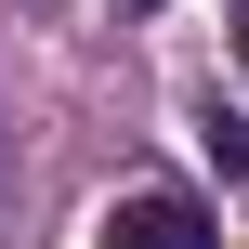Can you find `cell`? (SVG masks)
Returning <instances> with one entry per match:
<instances>
[{"mask_svg":"<svg viewBox=\"0 0 249 249\" xmlns=\"http://www.w3.org/2000/svg\"><path fill=\"white\" fill-rule=\"evenodd\" d=\"M236 53H249V13H236Z\"/></svg>","mask_w":249,"mask_h":249,"instance_id":"obj_2","label":"cell"},{"mask_svg":"<svg viewBox=\"0 0 249 249\" xmlns=\"http://www.w3.org/2000/svg\"><path fill=\"white\" fill-rule=\"evenodd\" d=\"M105 249H210V210H197V197H171V184H144V197H118Z\"/></svg>","mask_w":249,"mask_h":249,"instance_id":"obj_1","label":"cell"}]
</instances>
